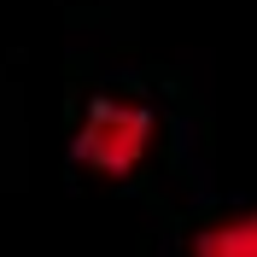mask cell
Returning <instances> with one entry per match:
<instances>
[{
    "label": "cell",
    "mask_w": 257,
    "mask_h": 257,
    "mask_svg": "<svg viewBox=\"0 0 257 257\" xmlns=\"http://www.w3.org/2000/svg\"><path fill=\"white\" fill-rule=\"evenodd\" d=\"M152 141H158V111L135 94H99L88 105V117L76 123V141H70V158L88 170V176L105 181H128L152 158Z\"/></svg>",
    "instance_id": "6da1fadb"
},
{
    "label": "cell",
    "mask_w": 257,
    "mask_h": 257,
    "mask_svg": "<svg viewBox=\"0 0 257 257\" xmlns=\"http://www.w3.org/2000/svg\"><path fill=\"white\" fill-rule=\"evenodd\" d=\"M193 257H257V210L205 228V234L193 240Z\"/></svg>",
    "instance_id": "7a4b0ae2"
}]
</instances>
